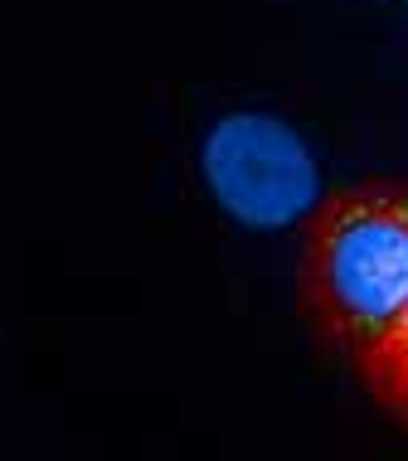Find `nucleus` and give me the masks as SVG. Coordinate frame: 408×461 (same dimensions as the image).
<instances>
[{
	"mask_svg": "<svg viewBox=\"0 0 408 461\" xmlns=\"http://www.w3.org/2000/svg\"><path fill=\"white\" fill-rule=\"evenodd\" d=\"M296 302L326 350L355 359L408 302V180L321 194L306 214Z\"/></svg>",
	"mask_w": 408,
	"mask_h": 461,
	"instance_id": "nucleus-1",
	"label": "nucleus"
},
{
	"mask_svg": "<svg viewBox=\"0 0 408 461\" xmlns=\"http://www.w3.org/2000/svg\"><path fill=\"white\" fill-rule=\"evenodd\" d=\"M204 180L249 229H287L321 199L312 151L267 112H233L204 136Z\"/></svg>",
	"mask_w": 408,
	"mask_h": 461,
	"instance_id": "nucleus-2",
	"label": "nucleus"
},
{
	"mask_svg": "<svg viewBox=\"0 0 408 461\" xmlns=\"http://www.w3.org/2000/svg\"><path fill=\"white\" fill-rule=\"evenodd\" d=\"M350 365L360 374V384L369 389V398L408 428V302L394 311L385 321V330H379Z\"/></svg>",
	"mask_w": 408,
	"mask_h": 461,
	"instance_id": "nucleus-3",
	"label": "nucleus"
}]
</instances>
